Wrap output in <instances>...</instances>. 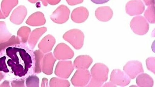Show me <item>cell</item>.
Instances as JSON below:
<instances>
[{"mask_svg":"<svg viewBox=\"0 0 155 87\" xmlns=\"http://www.w3.org/2000/svg\"><path fill=\"white\" fill-rule=\"evenodd\" d=\"M5 52L9 58L6 63L15 75L25 79L35 75V54L27 43H20L8 47Z\"/></svg>","mask_w":155,"mask_h":87,"instance_id":"cell-1","label":"cell"},{"mask_svg":"<svg viewBox=\"0 0 155 87\" xmlns=\"http://www.w3.org/2000/svg\"><path fill=\"white\" fill-rule=\"evenodd\" d=\"M108 67L104 63H97L91 69V78L87 87H101L108 79Z\"/></svg>","mask_w":155,"mask_h":87,"instance_id":"cell-2","label":"cell"},{"mask_svg":"<svg viewBox=\"0 0 155 87\" xmlns=\"http://www.w3.org/2000/svg\"><path fill=\"white\" fill-rule=\"evenodd\" d=\"M63 38L72 45L75 49H80L83 46L85 36L81 30L74 29L65 33Z\"/></svg>","mask_w":155,"mask_h":87,"instance_id":"cell-3","label":"cell"},{"mask_svg":"<svg viewBox=\"0 0 155 87\" xmlns=\"http://www.w3.org/2000/svg\"><path fill=\"white\" fill-rule=\"evenodd\" d=\"M130 27L134 33L139 35H143L148 32L149 25L146 18L139 16L133 18L130 22Z\"/></svg>","mask_w":155,"mask_h":87,"instance_id":"cell-4","label":"cell"},{"mask_svg":"<svg viewBox=\"0 0 155 87\" xmlns=\"http://www.w3.org/2000/svg\"><path fill=\"white\" fill-rule=\"evenodd\" d=\"M91 74L86 69H78L75 72L71 81L75 87H85L87 86L91 80Z\"/></svg>","mask_w":155,"mask_h":87,"instance_id":"cell-5","label":"cell"},{"mask_svg":"<svg viewBox=\"0 0 155 87\" xmlns=\"http://www.w3.org/2000/svg\"><path fill=\"white\" fill-rule=\"evenodd\" d=\"M74 70V66L72 61H60L55 68V74L61 79H68Z\"/></svg>","mask_w":155,"mask_h":87,"instance_id":"cell-6","label":"cell"},{"mask_svg":"<svg viewBox=\"0 0 155 87\" xmlns=\"http://www.w3.org/2000/svg\"><path fill=\"white\" fill-rule=\"evenodd\" d=\"M70 10L65 5H61L53 12L50 18L57 24H63L67 22L69 18Z\"/></svg>","mask_w":155,"mask_h":87,"instance_id":"cell-7","label":"cell"},{"mask_svg":"<svg viewBox=\"0 0 155 87\" xmlns=\"http://www.w3.org/2000/svg\"><path fill=\"white\" fill-rule=\"evenodd\" d=\"M110 82L116 86L124 87L129 85L130 79L124 72L119 69H114L110 75Z\"/></svg>","mask_w":155,"mask_h":87,"instance_id":"cell-8","label":"cell"},{"mask_svg":"<svg viewBox=\"0 0 155 87\" xmlns=\"http://www.w3.org/2000/svg\"><path fill=\"white\" fill-rule=\"evenodd\" d=\"M54 55L55 58L58 60H69L74 56V52L68 45L61 43L58 45L55 48Z\"/></svg>","mask_w":155,"mask_h":87,"instance_id":"cell-9","label":"cell"},{"mask_svg":"<svg viewBox=\"0 0 155 87\" xmlns=\"http://www.w3.org/2000/svg\"><path fill=\"white\" fill-rule=\"evenodd\" d=\"M124 72L130 79H134L137 75L143 73V69L142 63L137 61H130L123 67Z\"/></svg>","mask_w":155,"mask_h":87,"instance_id":"cell-10","label":"cell"},{"mask_svg":"<svg viewBox=\"0 0 155 87\" xmlns=\"http://www.w3.org/2000/svg\"><path fill=\"white\" fill-rule=\"evenodd\" d=\"M145 10V5L141 0H130L126 5V11L130 16L142 14Z\"/></svg>","mask_w":155,"mask_h":87,"instance_id":"cell-11","label":"cell"},{"mask_svg":"<svg viewBox=\"0 0 155 87\" xmlns=\"http://www.w3.org/2000/svg\"><path fill=\"white\" fill-rule=\"evenodd\" d=\"M27 15V10L24 5H20L12 12L10 20L16 25H20L24 21Z\"/></svg>","mask_w":155,"mask_h":87,"instance_id":"cell-12","label":"cell"},{"mask_svg":"<svg viewBox=\"0 0 155 87\" xmlns=\"http://www.w3.org/2000/svg\"><path fill=\"white\" fill-rule=\"evenodd\" d=\"M57 59L54 57L52 53L50 52L44 55L42 62V71L47 75H51L53 73L54 64Z\"/></svg>","mask_w":155,"mask_h":87,"instance_id":"cell-13","label":"cell"},{"mask_svg":"<svg viewBox=\"0 0 155 87\" xmlns=\"http://www.w3.org/2000/svg\"><path fill=\"white\" fill-rule=\"evenodd\" d=\"M89 16V12L86 7H79L74 9L71 14V19L77 23H81L85 22Z\"/></svg>","mask_w":155,"mask_h":87,"instance_id":"cell-14","label":"cell"},{"mask_svg":"<svg viewBox=\"0 0 155 87\" xmlns=\"http://www.w3.org/2000/svg\"><path fill=\"white\" fill-rule=\"evenodd\" d=\"M96 17L101 22H107L112 18L113 12L109 6H101L96 10Z\"/></svg>","mask_w":155,"mask_h":87,"instance_id":"cell-15","label":"cell"},{"mask_svg":"<svg viewBox=\"0 0 155 87\" xmlns=\"http://www.w3.org/2000/svg\"><path fill=\"white\" fill-rule=\"evenodd\" d=\"M55 43V37L52 35H48L41 41L38 44V48L42 52L47 53L51 51Z\"/></svg>","mask_w":155,"mask_h":87,"instance_id":"cell-16","label":"cell"},{"mask_svg":"<svg viewBox=\"0 0 155 87\" xmlns=\"http://www.w3.org/2000/svg\"><path fill=\"white\" fill-rule=\"evenodd\" d=\"M93 62L92 59L88 55H80L74 60V66L77 69H87Z\"/></svg>","mask_w":155,"mask_h":87,"instance_id":"cell-17","label":"cell"},{"mask_svg":"<svg viewBox=\"0 0 155 87\" xmlns=\"http://www.w3.org/2000/svg\"><path fill=\"white\" fill-rule=\"evenodd\" d=\"M47 31V28L44 27L35 29L31 32L28 39V46L32 50L34 49L39 38Z\"/></svg>","mask_w":155,"mask_h":87,"instance_id":"cell-18","label":"cell"},{"mask_svg":"<svg viewBox=\"0 0 155 87\" xmlns=\"http://www.w3.org/2000/svg\"><path fill=\"white\" fill-rule=\"evenodd\" d=\"M46 22L44 15L41 12H36L29 17L26 23L31 26H40L44 25Z\"/></svg>","mask_w":155,"mask_h":87,"instance_id":"cell-19","label":"cell"},{"mask_svg":"<svg viewBox=\"0 0 155 87\" xmlns=\"http://www.w3.org/2000/svg\"><path fill=\"white\" fill-rule=\"evenodd\" d=\"M136 84L138 87H152L154 85L153 79L148 74H140L137 76L136 79Z\"/></svg>","mask_w":155,"mask_h":87,"instance_id":"cell-20","label":"cell"},{"mask_svg":"<svg viewBox=\"0 0 155 87\" xmlns=\"http://www.w3.org/2000/svg\"><path fill=\"white\" fill-rule=\"evenodd\" d=\"M18 0H2L1 2L2 11L5 18L8 17L11 10L17 6Z\"/></svg>","mask_w":155,"mask_h":87,"instance_id":"cell-21","label":"cell"},{"mask_svg":"<svg viewBox=\"0 0 155 87\" xmlns=\"http://www.w3.org/2000/svg\"><path fill=\"white\" fill-rule=\"evenodd\" d=\"M35 56V74H40L42 72V62L44 53L40 50H36L34 52Z\"/></svg>","mask_w":155,"mask_h":87,"instance_id":"cell-22","label":"cell"},{"mask_svg":"<svg viewBox=\"0 0 155 87\" xmlns=\"http://www.w3.org/2000/svg\"><path fill=\"white\" fill-rule=\"evenodd\" d=\"M21 43L20 39L18 36L13 35L11 36L8 40L0 44V57L4 55L6 48L14 46L15 45Z\"/></svg>","mask_w":155,"mask_h":87,"instance_id":"cell-23","label":"cell"},{"mask_svg":"<svg viewBox=\"0 0 155 87\" xmlns=\"http://www.w3.org/2000/svg\"><path fill=\"white\" fill-rule=\"evenodd\" d=\"M11 36V34L7 29L5 22H0V44L8 40Z\"/></svg>","mask_w":155,"mask_h":87,"instance_id":"cell-24","label":"cell"},{"mask_svg":"<svg viewBox=\"0 0 155 87\" xmlns=\"http://www.w3.org/2000/svg\"><path fill=\"white\" fill-rule=\"evenodd\" d=\"M31 32V30L30 28L27 26L21 27L17 32V36L19 38L21 43H27Z\"/></svg>","mask_w":155,"mask_h":87,"instance_id":"cell-25","label":"cell"},{"mask_svg":"<svg viewBox=\"0 0 155 87\" xmlns=\"http://www.w3.org/2000/svg\"><path fill=\"white\" fill-rule=\"evenodd\" d=\"M144 17L146 20L151 24L155 23V4L149 5L144 12Z\"/></svg>","mask_w":155,"mask_h":87,"instance_id":"cell-26","label":"cell"},{"mask_svg":"<svg viewBox=\"0 0 155 87\" xmlns=\"http://www.w3.org/2000/svg\"><path fill=\"white\" fill-rule=\"evenodd\" d=\"M50 87H66L70 86V83L67 80L57 78H52L49 82Z\"/></svg>","mask_w":155,"mask_h":87,"instance_id":"cell-27","label":"cell"},{"mask_svg":"<svg viewBox=\"0 0 155 87\" xmlns=\"http://www.w3.org/2000/svg\"><path fill=\"white\" fill-rule=\"evenodd\" d=\"M26 85L28 87H38L39 79L35 75H29L26 79Z\"/></svg>","mask_w":155,"mask_h":87,"instance_id":"cell-28","label":"cell"},{"mask_svg":"<svg viewBox=\"0 0 155 87\" xmlns=\"http://www.w3.org/2000/svg\"><path fill=\"white\" fill-rule=\"evenodd\" d=\"M6 59L7 58L5 56H2L0 57V71L3 72L5 73L9 72V70L6 65Z\"/></svg>","mask_w":155,"mask_h":87,"instance_id":"cell-29","label":"cell"},{"mask_svg":"<svg viewBox=\"0 0 155 87\" xmlns=\"http://www.w3.org/2000/svg\"><path fill=\"white\" fill-rule=\"evenodd\" d=\"M146 64H147V68L153 72L154 74L155 73V58L154 57H150L146 60Z\"/></svg>","mask_w":155,"mask_h":87,"instance_id":"cell-30","label":"cell"},{"mask_svg":"<svg viewBox=\"0 0 155 87\" xmlns=\"http://www.w3.org/2000/svg\"><path fill=\"white\" fill-rule=\"evenodd\" d=\"M24 79H21L19 80H13L11 82V86L15 87H25Z\"/></svg>","mask_w":155,"mask_h":87,"instance_id":"cell-31","label":"cell"},{"mask_svg":"<svg viewBox=\"0 0 155 87\" xmlns=\"http://www.w3.org/2000/svg\"><path fill=\"white\" fill-rule=\"evenodd\" d=\"M70 5H75L83 2L84 0H66Z\"/></svg>","mask_w":155,"mask_h":87,"instance_id":"cell-32","label":"cell"},{"mask_svg":"<svg viewBox=\"0 0 155 87\" xmlns=\"http://www.w3.org/2000/svg\"><path fill=\"white\" fill-rule=\"evenodd\" d=\"M91 1L95 4L100 5V4H104L107 2L109 1V0H91Z\"/></svg>","mask_w":155,"mask_h":87,"instance_id":"cell-33","label":"cell"},{"mask_svg":"<svg viewBox=\"0 0 155 87\" xmlns=\"http://www.w3.org/2000/svg\"><path fill=\"white\" fill-rule=\"evenodd\" d=\"M29 2H31L32 4H35V3H36L37 2L40 1L42 2V3H43V5H44L45 6H48V2H47V1L46 0H28Z\"/></svg>","mask_w":155,"mask_h":87,"instance_id":"cell-34","label":"cell"},{"mask_svg":"<svg viewBox=\"0 0 155 87\" xmlns=\"http://www.w3.org/2000/svg\"><path fill=\"white\" fill-rule=\"evenodd\" d=\"M47 1L48 4H49V5H56L58 4L59 2H61V0H46Z\"/></svg>","mask_w":155,"mask_h":87,"instance_id":"cell-35","label":"cell"},{"mask_svg":"<svg viewBox=\"0 0 155 87\" xmlns=\"http://www.w3.org/2000/svg\"><path fill=\"white\" fill-rule=\"evenodd\" d=\"M142 2L147 6L155 4V0H142Z\"/></svg>","mask_w":155,"mask_h":87,"instance_id":"cell-36","label":"cell"},{"mask_svg":"<svg viewBox=\"0 0 155 87\" xmlns=\"http://www.w3.org/2000/svg\"><path fill=\"white\" fill-rule=\"evenodd\" d=\"M41 87H48V79L46 78L43 79L42 83H41Z\"/></svg>","mask_w":155,"mask_h":87,"instance_id":"cell-37","label":"cell"},{"mask_svg":"<svg viewBox=\"0 0 155 87\" xmlns=\"http://www.w3.org/2000/svg\"><path fill=\"white\" fill-rule=\"evenodd\" d=\"M0 87H10L9 82L7 80H5V81H4V82H2L0 85Z\"/></svg>","mask_w":155,"mask_h":87,"instance_id":"cell-38","label":"cell"},{"mask_svg":"<svg viewBox=\"0 0 155 87\" xmlns=\"http://www.w3.org/2000/svg\"><path fill=\"white\" fill-rule=\"evenodd\" d=\"M103 87H117V86L114 85V84L111 83V82H109L106 83L105 84H104Z\"/></svg>","mask_w":155,"mask_h":87,"instance_id":"cell-39","label":"cell"},{"mask_svg":"<svg viewBox=\"0 0 155 87\" xmlns=\"http://www.w3.org/2000/svg\"><path fill=\"white\" fill-rule=\"evenodd\" d=\"M5 75L4 73H2L1 71H0V82L5 78Z\"/></svg>","mask_w":155,"mask_h":87,"instance_id":"cell-40","label":"cell"},{"mask_svg":"<svg viewBox=\"0 0 155 87\" xmlns=\"http://www.w3.org/2000/svg\"><path fill=\"white\" fill-rule=\"evenodd\" d=\"M5 18H6L4 16V14H2L1 10V8H0V19H5Z\"/></svg>","mask_w":155,"mask_h":87,"instance_id":"cell-41","label":"cell"}]
</instances>
